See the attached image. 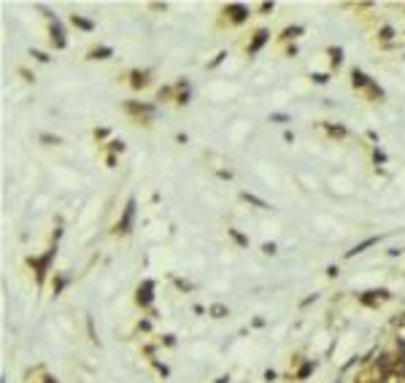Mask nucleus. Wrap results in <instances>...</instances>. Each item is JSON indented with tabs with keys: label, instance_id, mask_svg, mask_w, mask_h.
I'll list each match as a JSON object with an SVG mask.
<instances>
[{
	"label": "nucleus",
	"instance_id": "12",
	"mask_svg": "<svg viewBox=\"0 0 405 383\" xmlns=\"http://www.w3.org/2000/svg\"><path fill=\"white\" fill-rule=\"evenodd\" d=\"M340 54H343V51H340V49H332V62H335V65H338V62L343 60V57H340Z\"/></svg>",
	"mask_w": 405,
	"mask_h": 383
},
{
	"label": "nucleus",
	"instance_id": "14",
	"mask_svg": "<svg viewBox=\"0 0 405 383\" xmlns=\"http://www.w3.org/2000/svg\"><path fill=\"white\" fill-rule=\"evenodd\" d=\"M314 81H316V84H327V76H324V73H316Z\"/></svg>",
	"mask_w": 405,
	"mask_h": 383
},
{
	"label": "nucleus",
	"instance_id": "4",
	"mask_svg": "<svg viewBox=\"0 0 405 383\" xmlns=\"http://www.w3.org/2000/svg\"><path fill=\"white\" fill-rule=\"evenodd\" d=\"M227 14L233 16V22H243L248 11H246V5H227Z\"/></svg>",
	"mask_w": 405,
	"mask_h": 383
},
{
	"label": "nucleus",
	"instance_id": "1",
	"mask_svg": "<svg viewBox=\"0 0 405 383\" xmlns=\"http://www.w3.org/2000/svg\"><path fill=\"white\" fill-rule=\"evenodd\" d=\"M132 216H135V200H130V203H127L124 216H122V221H119V232H130V227H132Z\"/></svg>",
	"mask_w": 405,
	"mask_h": 383
},
{
	"label": "nucleus",
	"instance_id": "8",
	"mask_svg": "<svg viewBox=\"0 0 405 383\" xmlns=\"http://www.w3.org/2000/svg\"><path fill=\"white\" fill-rule=\"evenodd\" d=\"M73 25H76V27H81V30H92V27H95V25H92L89 19H81V16H73Z\"/></svg>",
	"mask_w": 405,
	"mask_h": 383
},
{
	"label": "nucleus",
	"instance_id": "10",
	"mask_svg": "<svg viewBox=\"0 0 405 383\" xmlns=\"http://www.w3.org/2000/svg\"><path fill=\"white\" fill-rule=\"evenodd\" d=\"M243 200H248V203L259 205V208H268V203H262V200H259V197H254V194H243Z\"/></svg>",
	"mask_w": 405,
	"mask_h": 383
},
{
	"label": "nucleus",
	"instance_id": "9",
	"mask_svg": "<svg viewBox=\"0 0 405 383\" xmlns=\"http://www.w3.org/2000/svg\"><path fill=\"white\" fill-rule=\"evenodd\" d=\"M92 57H95V60H106V57H111V49H95Z\"/></svg>",
	"mask_w": 405,
	"mask_h": 383
},
{
	"label": "nucleus",
	"instance_id": "6",
	"mask_svg": "<svg viewBox=\"0 0 405 383\" xmlns=\"http://www.w3.org/2000/svg\"><path fill=\"white\" fill-rule=\"evenodd\" d=\"M351 76H354V87H367V76L362 70H354Z\"/></svg>",
	"mask_w": 405,
	"mask_h": 383
},
{
	"label": "nucleus",
	"instance_id": "5",
	"mask_svg": "<svg viewBox=\"0 0 405 383\" xmlns=\"http://www.w3.org/2000/svg\"><path fill=\"white\" fill-rule=\"evenodd\" d=\"M265 41H268V33H265V30H259L257 35H254V43H251V49H248V51H251V54H254V51H259Z\"/></svg>",
	"mask_w": 405,
	"mask_h": 383
},
{
	"label": "nucleus",
	"instance_id": "7",
	"mask_svg": "<svg viewBox=\"0 0 405 383\" xmlns=\"http://www.w3.org/2000/svg\"><path fill=\"white\" fill-rule=\"evenodd\" d=\"M375 243V238H367V240H364V243H360V245H354V248H351L349 251V256H354V254H360V251H364V248H367V245H373Z\"/></svg>",
	"mask_w": 405,
	"mask_h": 383
},
{
	"label": "nucleus",
	"instance_id": "19",
	"mask_svg": "<svg viewBox=\"0 0 405 383\" xmlns=\"http://www.w3.org/2000/svg\"><path fill=\"white\" fill-rule=\"evenodd\" d=\"M381 38H392V27H384V30H381Z\"/></svg>",
	"mask_w": 405,
	"mask_h": 383
},
{
	"label": "nucleus",
	"instance_id": "13",
	"mask_svg": "<svg viewBox=\"0 0 405 383\" xmlns=\"http://www.w3.org/2000/svg\"><path fill=\"white\" fill-rule=\"evenodd\" d=\"M262 251H265V254H276V245H273V243H265Z\"/></svg>",
	"mask_w": 405,
	"mask_h": 383
},
{
	"label": "nucleus",
	"instance_id": "11",
	"mask_svg": "<svg viewBox=\"0 0 405 383\" xmlns=\"http://www.w3.org/2000/svg\"><path fill=\"white\" fill-rule=\"evenodd\" d=\"M300 33H303V27H286V30H284V35L292 38V35H300Z\"/></svg>",
	"mask_w": 405,
	"mask_h": 383
},
{
	"label": "nucleus",
	"instance_id": "20",
	"mask_svg": "<svg viewBox=\"0 0 405 383\" xmlns=\"http://www.w3.org/2000/svg\"><path fill=\"white\" fill-rule=\"evenodd\" d=\"M46 383H51V381H46Z\"/></svg>",
	"mask_w": 405,
	"mask_h": 383
},
{
	"label": "nucleus",
	"instance_id": "3",
	"mask_svg": "<svg viewBox=\"0 0 405 383\" xmlns=\"http://www.w3.org/2000/svg\"><path fill=\"white\" fill-rule=\"evenodd\" d=\"M373 297H362V302H367V305H375V302H384L389 300V291L386 289H378V291H370Z\"/></svg>",
	"mask_w": 405,
	"mask_h": 383
},
{
	"label": "nucleus",
	"instance_id": "2",
	"mask_svg": "<svg viewBox=\"0 0 405 383\" xmlns=\"http://www.w3.org/2000/svg\"><path fill=\"white\" fill-rule=\"evenodd\" d=\"M152 289H154L152 281H146L141 289H138V302H141V305H149V302H152Z\"/></svg>",
	"mask_w": 405,
	"mask_h": 383
},
{
	"label": "nucleus",
	"instance_id": "18",
	"mask_svg": "<svg viewBox=\"0 0 405 383\" xmlns=\"http://www.w3.org/2000/svg\"><path fill=\"white\" fill-rule=\"evenodd\" d=\"M33 57H38V60H40V62H46V60H49V57H46V54H43V51H33Z\"/></svg>",
	"mask_w": 405,
	"mask_h": 383
},
{
	"label": "nucleus",
	"instance_id": "16",
	"mask_svg": "<svg viewBox=\"0 0 405 383\" xmlns=\"http://www.w3.org/2000/svg\"><path fill=\"white\" fill-rule=\"evenodd\" d=\"M270 119H273V122H281V124L286 122V116H284V113H273V116H270Z\"/></svg>",
	"mask_w": 405,
	"mask_h": 383
},
{
	"label": "nucleus",
	"instance_id": "15",
	"mask_svg": "<svg viewBox=\"0 0 405 383\" xmlns=\"http://www.w3.org/2000/svg\"><path fill=\"white\" fill-rule=\"evenodd\" d=\"M311 370H314V364H305V367H303V370H300V378H305V375H308V373H311Z\"/></svg>",
	"mask_w": 405,
	"mask_h": 383
},
{
	"label": "nucleus",
	"instance_id": "17",
	"mask_svg": "<svg viewBox=\"0 0 405 383\" xmlns=\"http://www.w3.org/2000/svg\"><path fill=\"white\" fill-rule=\"evenodd\" d=\"M230 235H233L235 240H238V243H246V238H243V235H238V232H235V230H230Z\"/></svg>",
	"mask_w": 405,
	"mask_h": 383
}]
</instances>
